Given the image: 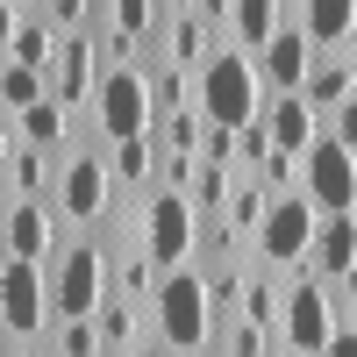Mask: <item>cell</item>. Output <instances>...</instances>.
Masks as SVG:
<instances>
[{
  "mask_svg": "<svg viewBox=\"0 0 357 357\" xmlns=\"http://www.w3.org/2000/svg\"><path fill=\"white\" fill-rule=\"evenodd\" d=\"M50 215H57V229H79V236H93L100 222H114L107 143L93 136V122H86V136H79L72 151L57 158V172H50Z\"/></svg>",
  "mask_w": 357,
  "mask_h": 357,
  "instance_id": "1",
  "label": "cell"
},
{
  "mask_svg": "<svg viewBox=\"0 0 357 357\" xmlns=\"http://www.w3.org/2000/svg\"><path fill=\"white\" fill-rule=\"evenodd\" d=\"M257 107H264V93H257V65L236 43H222L215 57H207V65L193 72V114L207 129H250L257 122Z\"/></svg>",
  "mask_w": 357,
  "mask_h": 357,
  "instance_id": "2",
  "label": "cell"
},
{
  "mask_svg": "<svg viewBox=\"0 0 357 357\" xmlns=\"http://www.w3.org/2000/svg\"><path fill=\"white\" fill-rule=\"evenodd\" d=\"M151 336L172 357H207V343H215V307H207V286H200L193 264H178V272L158 279V293H151Z\"/></svg>",
  "mask_w": 357,
  "mask_h": 357,
  "instance_id": "3",
  "label": "cell"
},
{
  "mask_svg": "<svg viewBox=\"0 0 357 357\" xmlns=\"http://www.w3.org/2000/svg\"><path fill=\"white\" fill-rule=\"evenodd\" d=\"M43 293H50V321H93L107 293V243H93V236L57 243V257L43 264Z\"/></svg>",
  "mask_w": 357,
  "mask_h": 357,
  "instance_id": "4",
  "label": "cell"
},
{
  "mask_svg": "<svg viewBox=\"0 0 357 357\" xmlns=\"http://www.w3.org/2000/svg\"><path fill=\"white\" fill-rule=\"evenodd\" d=\"M293 193L314 207V222L357 215V151H343V143H329V136H314V151L293 165Z\"/></svg>",
  "mask_w": 357,
  "mask_h": 357,
  "instance_id": "5",
  "label": "cell"
},
{
  "mask_svg": "<svg viewBox=\"0 0 357 357\" xmlns=\"http://www.w3.org/2000/svg\"><path fill=\"white\" fill-rule=\"evenodd\" d=\"M86 122H93V136L107 143H136L151 136V86H143V65H122V72H100L93 86V107H86Z\"/></svg>",
  "mask_w": 357,
  "mask_h": 357,
  "instance_id": "6",
  "label": "cell"
},
{
  "mask_svg": "<svg viewBox=\"0 0 357 357\" xmlns=\"http://www.w3.org/2000/svg\"><path fill=\"white\" fill-rule=\"evenodd\" d=\"M336 336V301H329V286L307 279V272H293L279 286V343L293 357H321V343Z\"/></svg>",
  "mask_w": 357,
  "mask_h": 357,
  "instance_id": "7",
  "label": "cell"
},
{
  "mask_svg": "<svg viewBox=\"0 0 357 357\" xmlns=\"http://www.w3.org/2000/svg\"><path fill=\"white\" fill-rule=\"evenodd\" d=\"M229 36H222V8L215 0H186V8H165V29H158V57L172 72H200L207 57H215Z\"/></svg>",
  "mask_w": 357,
  "mask_h": 357,
  "instance_id": "8",
  "label": "cell"
},
{
  "mask_svg": "<svg viewBox=\"0 0 357 357\" xmlns=\"http://www.w3.org/2000/svg\"><path fill=\"white\" fill-rule=\"evenodd\" d=\"M136 250L158 264V279L178 272V264H193V207H186V193H151V200H143Z\"/></svg>",
  "mask_w": 357,
  "mask_h": 357,
  "instance_id": "9",
  "label": "cell"
},
{
  "mask_svg": "<svg viewBox=\"0 0 357 357\" xmlns=\"http://www.w3.org/2000/svg\"><path fill=\"white\" fill-rule=\"evenodd\" d=\"M43 329H50L43 264H0V336L8 343H43Z\"/></svg>",
  "mask_w": 357,
  "mask_h": 357,
  "instance_id": "10",
  "label": "cell"
},
{
  "mask_svg": "<svg viewBox=\"0 0 357 357\" xmlns=\"http://www.w3.org/2000/svg\"><path fill=\"white\" fill-rule=\"evenodd\" d=\"M250 65H257V93L264 100H286V93H301V86H307V65H314V50L301 43V29H279V36L272 43H264L257 57H250Z\"/></svg>",
  "mask_w": 357,
  "mask_h": 357,
  "instance_id": "11",
  "label": "cell"
},
{
  "mask_svg": "<svg viewBox=\"0 0 357 357\" xmlns=\"http://www.w3.org/2000/svg\"><path fill=\"white\" fill-rule=\"evenodd\" d=\"M350 264H357V215H329V222H314L301 272L321 279V286H350Z\"/></svg>",
  "mask_w": 357,
  "mask_h": 357,
  "instance_id": "12",
  "label": "cell"
},
{
  "mask_svg": "<svg viewBox=\"0 0 357 357\" xmlns=\"http://www.w3.org/2000/svg\"><path fill=\"white\" fill-rule=\"evenodd\" d=\"M57 215L50 207H0V243H8V264H50L57 257Z\"/></svg>",
  "mask_w": 357,
  "mask_h": 357,
  "instance_id": "13",
  "label": "cell"
},
{
  "mask_svg": "<svg viewBox=\"0 0 357 357\" xmlns=\"http://www.w3.org/2000/svg\"><path fill=\"white\" fill-rule=\"evenodd\" d=\"M293 29H301V43L314 57H336L357 43V8L350 0H307V8H293Z\"/></svg>",
  "mask_w": 357,
  "mask_h": 357,
  "instance_id": "14",
  "label": "cell"
},
{
  "mask_svg": "<svg viewBox=\"0 0 357 357\" xmlns=\"http://www.w3.org/2000/svg\"><path fill=\"white\" fill-rule=\"evenodd\" d=\"M286 22H293V8H279V0H222V36L243 57H257Z\"/></svg>",
  "mask_w": 357,
  "mask_h": 357,
  "instance_id": "15",
  "label": "cell"
},
{
  "mask_svg": "<svg viewBox=\"0 0 357 357\" xmlns=\"http://www.w3.org/2000/svg\"><path fill=\"white\" fill-rule=\"evenodd\" d=\"M301 100H307L314 122H329L336 107H350V100H357V57H350V50L314 57V65H307V86H301Z\"/></svg>",
  "mask_w": 357,
  "mask_h": 357,
  "instance_id": "16",
  "label": "cell"
},
{
  "mask_svg": "<svg viewBox=\"0 0 357 357\" xmlns=\"http://www.w3.org/2000/svg\"><path fill=\"white\" fill-rule=\"evenodd\" d=\"M257 122H264V136H272V151H279V158H293V165H301V158L314 151V136H321V122L307 114V100H301V93L264 100V107H257Z\"/></svg>",
  "mask_w": 357,
  "mask_h": 357,
  "instance_id": "17",
  "label": "cell"
},
{
  "mask_svg": "<svg viewBox=\"0 0 357 357\" xmlns=\"http://www.w3.org/2000/svg\"><path fill=\"white\" fill-rule=\"evenodd\" d=\"M93 329H100V357H129L143 343H158L151 336V314L129 307V301H107V293H100V307H93Z\"/></svg>",
  "mask_w": 357,
  "mask_h": 357,
  "instance_id": "18",
  "label": "cell"
},
{
  "mask_svg": "<svg viewBox=\"0 0 357 357\" xmlns=\"http://www.w3.org/2000/svg\"><path fill=\"white\" fill-rule=\"evenodd\" d=\"M151 293H158V264H151V257H143L136 243L107 250V301H129V307L151 314Z\"/></svg>",
  "mask_w": 357,
  "mask_h": 357,
  "instance_id": "19",
  "label": "cell"
},
{
  "mask_svg": "<svg viewBox=\"0 0 357 357\" xmlns=\"http://www.w3.org/2000/svg\"><path fill=\"white\" fill-rule=\"evenodd\" d=\"M264 207H272V193H264L257 178H236V186H229V200H222V229L236 236V250H243L250 236H257V222H264Z\"/></svg>",
  "mask_w": 357,
  "mask_h": 357,
  "instance_id": "20",
  "label": "cell"
},
{
  "mask_svg": "<svg viewBox=\"0 0 357 357\" xmlns=\"http://www.w3.org/2000/svg\"><path fill=\"white\" fill-rule=\"evenodd\" d=\"M50 57H57V36L29 15V0H22V22H15V43H8V65H29V72H50Z\"/></svg>",
  "mask_w": 357,
  "mask_h": 357,
  "instance_id": "21",
  "label": "cell"
},
{
  "mask_svg": "<svg viewBox=\"0 0 357 357\" xmlns=\"http://www.w3.org/2000/svg\"><path fill=\"white\" fill-rule=\"evenodd\" d=\"M43 357H100V329L93 321H50L43 329Z\"/></svg>",
  "mask_w": 357,
  "mask_h": 357,
  "instance_id": "22",
  "label": "cell"
},
{
  "mask_svg": "<svg viewBox=\"0 0 357 357\" xmlns=\"http://www.w3.org/2000/svg\"><path fill=\"white\" fill-rule=\"evenodd\" d=\"M321 357H357V321H336V336L321 343Z\"/></svg>",
  "mask_w": 357,
  "mask_h": 357,
  "instance_id": "23",
  "label": "cell"
},
{
  "mask_svg": "<svg viewBox=\"0 0 357 357\" xmlns=\"http://www.w3.org/2000/svg\"><path fill=\"white\" fill-rule=\"evenodd\" d=\"M15 22H22V0H0V57H8V43H15Z\"/></svg>",
  "mask_w": 357,
  "mask_h": 357,
  "instance_id": "24",
  "label": "cell"
},
{
  "mask_svg": "<svg viewBox=\"0 0 357 357\" xmlns=\"http://www.w3.org/2000/svg\"><path fill=\"white\" fill-rule=\"evenodd\" d=\"M8 158H15V122L0 114V172H8Z\"/></svg>",
  "mask_w": 357,
  "mask_h": 357,
  "instance_id": "25",
  "label": "cell"
},
{
  "mask_svg": "<svg viewBox=\"0 0 357 357\" xmlns=\"http://www.w3.org/2000/svg\"><path fill=\"white\" fill-rule=\"evenodd\" d=\"M0 357H43V343H8Z\"/></svg>",
  "mask_w": 357,
  "mask_h": 357,
  "instance_id": "26",
  "label": "cell"
},
{
  "mask_svg": "<svg viewBox=\"0 0 357 357\" xmlns=\"http://www.w3.org/2000/svg\"><path fill=\"white\" fill-rule=\"evenodd\" d=\"M129 357H172V350H165V343H143V350H129Z\"/></svg>",
  "mask_w": 357,
  "mask_h": 357,
  "instance_id": "27",
  "label": "cell"
},
{
  "mask_svg": "<svg viewBox=\"0 0 357 357\" xmlns=\"http://www.w3.org/2000/svg\"><path fill=\"white\" fill-rule=\"evenodd\" d=\"M0 264H8V243H0Z\"/></svg>",
  "mask_w": 357,
  "mask_h": 357,
  "instance_id": "28",
  "label": "cell"
},
{
  "mask_svg": "<svg viewBox=\"0 0 357 357\" xmlns=\"http://www.w3.org/2000/svg\"><path fill=\"white\" fill-rule=\"evenodd\" d=\"M0 350H8V336H0Z\"/></svg>",
  "mask_w": 357,
  "mask_h": 357,
  "instance_id": "29",
  "label": "cell"
},
{
  "mask_svg": "<svg viewBox=\"0 0 357 357\" xmlns=\"http://www.w3.org/2000/svg\"><path fill=\"white\" fill-rule=\"evenodd\" d=\"M207 357H215V350H207Z\"/></svg>",
  "mask_w": 357,
  "mask_h": 357,
  "instance_id": "30",
  "label": "cell"
}]
</instances>
